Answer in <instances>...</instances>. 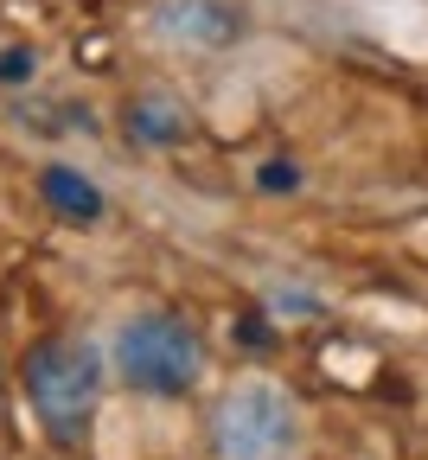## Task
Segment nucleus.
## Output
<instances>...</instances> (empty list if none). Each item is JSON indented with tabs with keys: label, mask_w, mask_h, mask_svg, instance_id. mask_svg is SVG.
Instances as JSON below:
<instances>
[{
	"label": "nucleus",
	"mask_w": 428,
	"mask_h": 460,
	"mask_svg": "<svg viewBox=\"0 0 428 460\" xmlns=\"http://www.w3.org/2000/svg\"><path fill=\"white\" fill-rule=\"evenodd\" d=\"M294 186H300V172H294L288 160H269V166H263V192H294Z\"/></svg>",
	"instance_id": "obj_7"
},
{
	"label": "nucleus",
	"mask_w": 428,
	"mask_h": 460,
	"mask_svg": "<svg viewBox=\"0 0 428 460\" xmlns=\"http://www.w3.org/2000/svg\"><path fill=\"white\" fill-rule=\"evenodd\" d=\"M26 402L51 441H77L103 396V352L90 339H39L26 352Z\"/></svg>",
	"instance_id": "obj_1"
},
{
	"label": "nucleus",
	"mask_w": 428,
	"mask_h": 460,
	"mask_svg": "<svg viewBox=\"0 0 428 460\" xmlns=\"http://www.w3.org/2000/svg\"><path fill=\"white\" fill-rule=\"evenodd\" d=\"M39 192H45L51 211H65V217H77V224L103 217V192L84 180L77 166H45V172H39Z\"/></svg>",
	"instance_id": "obj_5"
},
{
	"label": "nucleus",
	"mask_w": 428,
	"mask_h": 460,
	"mask_svg": "<svg viewBox=\"0 0 428 460\" xmlns=\"http://www.w3.org/2000/svg\"><path fill=\"white\" fill-rule=\"evenodd\" d=\"M160 26L179 32V39H199V45L236 39V13L218 7V0H166V7H160Z\"/></svg>",
	"instance_id": "obj_4"
},
{
	"label": "nucleus",
	"mask_w": 428,
	"mask_h": 460,
	"mask_svg": "<svg viewBox=\"0 0 428 460\" xmlns=\"http://www.w3.org/2000/svg\"><path fill=\"white\" fill-rule=\"evenodd\" d=\"M115 365L141 396H186L205 377V345L179 314H129L115 326Z\"/></svg>",
	"instance_id": "obj_2"
},
{
	"label": "nucleus",
	"mask_w": 428,
	"mask_h": 460,
	"mask_svg": "<svg viewBox=\"0 0 428 460\" xmlns=\"http://www.w3.org/2000/svg\"><path fill=\"white\" fill-rule=\"evenodd\" d=\"M32 77V51H0V84H20Z\"/></svg>",
	"instance_id": "obj_8"
},
{
	"label": "nucleus",
	"mask_w": 428,
	"mask_h": 460,
	"mask_svg": "<svg viewBox=\"0 0 428 460\" xmlns=\"http://www.w3.org/2000/svg\"><path fill=\"white\" fill-rule=\"evenodd\" d=\"M135 135H147V141H179V135H186V109H179V102H160V96L135 102Z\"/></svg>",
	"instance_id": "obj_6"
},
{
	"label": "nucleus",
	"mask_w": 428,
	"mask_h": 460,
	"mask_svg": "<svg viewBox=\"0 0 428 460\" xmlns=\"http://www.w3.org/2000/svg\"><path fill=\"white\" fill-rule=\"evenodd\" d=\"M218 454L224 460H288L300 447V410L275 384H236L218 402Z\"/></svg>",
	"instance_id": "obj_3"
}]
</instances>
